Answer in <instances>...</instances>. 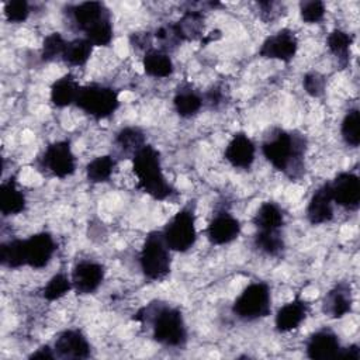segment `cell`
<instances>
[{"label": "cell", "instance_id": "3", "mask_svg": "<svg viewBox=\"0 0 360 360\" xmlns=\"http://www.w3.org/2000/svg\"><path fill=\"white\" fill-rule=\"evenodd\" d=\"M132 172L138 179L136 187L149 197L165 201L174 194V188L163 174L160 153L152 145L146 143L132 156Z\"/></svg>", "mask_w": 360, "mask_h": 360}, {"label": "cell", "instance_id": "21", "mask_svg": "<svg viewBox=\"0 0 360 360\" xmlns=\"http://www.w3.org/2000/svg\"><path fill=\"white\" fill-rule=\"evenodd\" d=\"M80 87L82 86L79 84L76 77L70 73L56 79L51 86V94H49L51 103L58 108H63L75 104L77 100Z\"/></svg>", "mask_w": 360, "mask_h": 360}, {"label": "cell", "instance_id": "15", "mask_svg": "<svg viewBox=\"0 0 360 360\" xmlns=\"http://www.w3.org/2000/svg\"><path fill=\"white\" fill-rule=\"evenodd\" d=\"M24 242H25L27 266L32 269L45 267L51 262L56 250L55 239L49 232L34 233L28 239H24Z\"/></svg>", "mask_w": 360, "mask_h": 360}, {"label": "cell", "instance_id": "10", "mask_svg": "<svg viewBox=\"0 0 360 360\" xmlns=\"http://www.w3.org/2000/svg\"><path fill=\"white\" fill-rule=\"evenodd\" d=\"M105 276L104 266L94 260H80L72 269V285L73 290L80 295H87L101 285Z\"/></svg>", "mask_w": 360, "mask_h": 360}, {"label": "cell", "instance_id": "25", "mask_svg": "<svg viewBox=\"0 0 360 360\" xmlns=\"http://www.w3.org/2000/svg\"><path fill=\"white\" fill-rule=\"evenodd\" d=\"M202 105V96L198 94L190 84H181L177 87L173 97V107L180 117L190 118L195 115Z\"/></svg>", "mask_w": 360, "mask_h": 360}, {"label": "cell", "instance_id": "24", "mask_svg": "<svg viewBox=\"0 0 360 360\" xmlns=\"http://www.w3.org/2000/svg\"><path fill=\"white\" fill-rule=\"evenodd\" d=\"M257 231H280L284 225V212L277 202L264 201L252 218Z\"/></svg>", "mask_w": 360, "mask_h": 360}, {"label": "cell", "instance_id": "13", "mask_svg": "<svg viewBox=\"0 0 360 360\" xmlns=\"http://www.w3.org/2000/svg\"><path fill=\"white\" fill-rule=\"evenodd\" d=\"M68 15L72 20V24L83 34L98 22L111 18L110 10L101 1H83L70 6L68 8Z\"/></svg>", "mask_w": 360, "mask_h": 360}, {"label": "cell", "instance_id": "20", "mask_svg": "<svg viewBox=\"0 0 360 360\" xmlns=\"http://www.w3.org/2000/svg\"><path fill=\"white\" fill-rule=\"evenodd\" d=\"M353 308L352 287L347 283H338L330 288L322 302L323 312L332 319H340L345 315L350 314Z\"/></svg>", "mask_w": 360, "mask_h": 360}, {"label": "cell", "instance_id": "36", "mask_svg": "<svg viewBox=\"0 0 360 360\" xmlns=\"http://www.w3.org/2000/svg\"><path fill=\"white\" fill-rule=\"evenodd\" d=\"M155 39L159 42L162 51L167 52V51H173L176 49L180 44H181V39L174 28V24H166V25H160L159 28L155 30V34H153Z\"/></svg>", "mask_w": 360, "mask_h": 360}, {"label": "cell", "instance_id": "44", "mask_svg": "<svg viewBox=\"0 0 360 360\" xmlns=\"http://www.w3.org/2000/svg\"><path fill=\"white\" fill-rule=\"evenodd\" d=\"M28 357L30 359H42V360H45V359H55L56 356H55L53 349H51L48 345H45V346H41L39 349H37L35 352H32Z\"/></svg>", "mask_w": 360, "mask_h": 360}, {"label": "cell", "instance_id": "34", "mask_svg": "<svg viewBox=\"0 0 360 360\" xmlns=\"http://www.w3.org/2000/svg\"><path fill=\"white\" fill-rule=\"evenodd\" d=\"M73 288L72 280L65 273L53 274L42 290V295L46 301H58L65 297Z\"/></svg>", "mask_w": 360, "mask_h": 360}, {"label": "cell", "instance_id": "14", "mask_svg": "<svg viewBox=\"0 0 360 360\" xmlns=\"http://www.w3.org/2000/svg\"><path fill=\"white\" fill-rule=\"evenodd\" d=\"M240 233V222L226 210L214 214L205 229L207 239L212 245H226L233 242Z\"/></svg>", "mask_w": 360, "mask_h": 360}, {"label": "cell", "instance_id": "1", "mask_svg": "<svg viewBox=\"0 0 360 360\" xmlns=\"http://www.w3.org/2000/svg\"><path fill=\"white\" fill-rule=\"evenodd\" d=\"M262 153L276 170L297 180L305 172L307 138L298 131L273 128L262 142Z\"/></svg>", "mask_w": 360, "mask_h": 360}, {"label": "cell", "instance_id": "8", "mask_svg": "<svg viewBox=\"0 0 360 360\" xmlns=\"http://www.w3.org/2000/svg\"><path fill=\"white\" fill-rule=\"evenodd\" d=\"M39 167L58 179H66L76 172V158L69 141H55L39 156Z\"/></svg>", "mask_w": 360, "mask_h": 360}, {"label": "cell", "instance_id": "41", "mask_svg": "<svg viewBox=\"0 0 360 360\" xmlns=\"http://www.w3.org/2000/svg\"><path fill=\"white\" fill-rule=\"evenodd\" d=\"M257 6L260 8V17L264 21H273L278 18L284 7L281 3H277V1H259Z\"/></svg>", "mask_w": 360, "mask_h": 360}, {"label": "cell", "instance_id": "6", "mask_svg": "<svg viewBox=\"0 0 360 360\" xmlns=\"http://www.w3.org/2000/svg\"><path fill=\"white\" fill-rule=\"evenodd\" d=\"M75 104L94 120H104L118 110L120 98L117 90L112 87L100 83H90L80 87Z\"/></svg>", "mask_w": 360, "mask_h": 360}, {"label": "cell", "instance_id": "33", "mask_svg": "<svg viewBox=\"0 0 360 360\" xmlns=\"http://www.w3.org/2000/svg\"><path fill=\"white\" fill-rule=\"evenodd\" d=\"M340 135L347 146L357 148L360 145V111L359 108H350L346 111L342 124Z\"/></svg>", "mask_w": 360, "mask_h": 360}, {"label": "cell", "instance_id": "11", "mask_svg": "<svg viewBox=\"0 0 360 360\" xmlns=\"http://www.w3.org/2000/svg\"><path fill=\"white\" fill-rule=\"evenodd\" d=\"M333 202L346 208L357 210L360 205V179L352 172L339 173L330 183Z\"/></svg>", "mask_w": 360, "mask_h": 360}, {"label": "cell", "instance_id": "42", "mask_svg": "<svg viewBox=\"0 0 360 360\" xmlns=\"http://www.w3.org/2000/svg\"><path fill=\"white\" fill-rule=\"evenodd\" d=\"M338 359H349V360H360V349L357 345H350L349 347H342Z\"/></svg>", "mask_w": 360, "mask_h": 360}, {"label": "cell", "instance_id": "40", "mask_svg": "<svg viewBox=\"0 0 360 360\" xmlns=\"http://www.w3.org/2000/svg\"><path fill=\"white\" fill-rule=\"evenodd\" d=\"M225 90L221 86H214L211 87L202 97V103L207 104L211 110H218L225 104Z\"/></svg>", "mask_w": 360, "mask_h": 360}, {"label": "cell", "instance_id": "5", "mask_svg": "<svg viewBox=\"0 0 360 360\" xmlns=\"http://www.w3.org/2000/svg\"><path fill=\"white\" fill-rule=\"evenodd\" d=\"M271 311V291L267 283L255 281L246 285L232 304V312L242 321L266 318Z\"/></svg>", "mask_w": 360, "mask_h": 360}, {"label": "cell", "instance_id": "4", "mask_svg": "<svg viewBox=\"0 0 360 360\" xmlns=\"http://www.w3.org/2000/svg\"><path fill=\"white\" fill-rule=\"evenodd\" d=\"M139 267L145 278L150 281H160L169 276L172 256L162 231H152L145 238L139 253Z\"/></svg>", "mask_w": 360, "mask_h": 360}, {"label": "cell", "instance_id": "23", "mask_svg": "<svg viewBox=\"0 0 360 360\" xmlns=\"http://www.w3.org/2000/svg\"><path fill=\"white\" fill-rule=\"evenodd\" d=\"M142 68L148 76L156 79L169 77L174 70L173 60L169 53L159 48H150L145 52L142 59Z\"/></svg>", "mask_w": 360, "mask_h": 360}, {"label": "cell", "instance_id": "32", "mask_svg": "<svg viewBox=\"0 0 360 360\" xmlns=\"http://www.w3.org/2000/svg\"><path fill=\"white\" fill-rule=\"evenodd\" d=\"M115 158L111 155L97 156L90 160L86 166V177L90 183H104L108 181L114 169H115Z\"/></svg>", "mask_w": 360, "mask_h": 360}, {"label": "cell", "instance_id": "43", "mask_svg": "<svg viewBox=\"0 0 360 360\" xmlns=\"http://www.w3.org/2000/svg\"><path fill=\"white\" fill-rule=\"evenodd\" d=\"M131 44L135 46H142V48H145V45L148 46V49H150V35H149V32H134L132 35H131Z\"/></svg>", "mask_w": 360, "mask_h": 360}, {"label": "cell", "instance_id": "38", "mask_svg": "<svg viewBox=\"0 0 360 360\" xmlns=\"http://www.w3.org/2000/svg\"><path fill=\"white\" fill-rule=\"evenodd\" d=\"M30 15V4L25 0H10L4 3V17L8 22H24Z\"/></svg>", "mask_w": 360, "mask_h": 360}, {"label": "cell", "instance_id": "37", "mask_svg": "<svg viewBox=\"0 0 360 360\" xmlns=\"http://www.w3.org/2000/svg\"><path fill=\"white\" fill-rule=\"evenodd\" d=\"M325 4L321 0H307L300 3L301 20L307 24H318L325 17Z\"/></svg>", "mask_w": 360, "mask_h": 360}, {"label": "cell", "instance_id": "27", "mask_svg": "<svg viewBox=\"0 0 360 360\" xmlns=\"http://www.w3.org/2000/svg\"><path fill=\"white\" fill-rule=\"evenodd\" d=\"M173 24L181 42L195 41L204 37V14L198 10L186 11L180 20Z\"/></svg>", "mask_w": 360, "mask_h": 360}, {"label": "cell", "instance_id": "26", "mask_svg": "<svg viewBox=\"0 0 360 360\" xmlns=\"http://www.w3.org/2000/svg\"><path fill=\"white\" fill-rule=\"evenodd\" d=\"M353 34L339 28H335L326 37V46L329 52L338 59V63L342 69L347 68L350 62V48L353 45Z\"/></svg>", "mask_w": 360, "mask_h": 360}, {"label": "cell", "instance_id": "29", "mask_svg": "<svg viewBox=\"0 0 360 360\" xmlns=\"http://www.w3.org/2000/svg\"><path fill=\"white\" fill-rule=\"evenodd\" d=\"M0 263L7 269L27 266L24 239H11L0 245Z\"/></svg>", "mask_w": 360, "mask_h": 360}, {"label": "cell", "instance_id": "16", "mask_svg": "<svg viewBox=\"0 0 360 360\" xmlns=\"http://www.w3.org/2000/svg\"><path fill=\"white\" fill-rule=\"evenodd\" d=\"M224 158L235 169H249L256 158V146L245 132H236L225 146Z\"/></svg>", "mask_w": 360, "mask_h": 360}, {"label": "cell", "instance_id": "7", "mask_svg": "<svg viewBox=\"0 0 360 360\" xmlns=\"http://www.w3.org/2000/svg\"><path fill=\"white\" fill-rule=\"evenodd\" d=\"M162 235L169 249L173 252H187L197 240L195 215L191 205L177 211L162 229Z\"/></svg>", "mask_w": 360, "mask_h": 360}, {"label": "cell", "instance_id": "17", "mask_svg": "<svg viewBox=\"0 0 360 360\" xmlns=\"http://www.w3.org/2000/svg\"><path fill=\"white\" fill-rule=\"evenodd\" d=\"M342 346L338 335L330 329H319L312 333L305 345L307 356L312 360L336 359Z\"/></svg>", "mask_w": 360, "mask_h": 360}, {"label": "cell", "instance_id": "9", "mask_svg": "<svg viewBox=\"0 0 360 360\" xmlns=\"http://www.w3.org/2000/svg\"><path fill=\"white\" fill-rule=\"evenodd\" d=\"M298 51V39L294 31L283 28L269 35L260 45L259 55L266 59H276L288 63Z\"/></svg>", "mask_w": 360, "mask_h": 360}, {"label": "cell", "instance_id": "30", "mask_svg": "<svg viewBox=\"0 0 360 360\" xmlns=\"http://www.w3.org/2000/svg\"><path fill=\"white\" fill-rule=\"evenodd\" d=\"M93 53V44L86 38L68 41L62 60L69 66H84Z\"/></svg>", "mask_w": 360, "mask_h": 360}, {"label": "cell", "instance_id": "19", "mask_svg": "<svg viewBox=\"0 0 360 360\" xmlns=\"http://www.w3.org/2000/svg\"><path fill=\"white\" fill-rule=\"evenodd\" d=\"M307 219L312 225H322L333 218V198L329 183H323L311 195L307 205Z\"/></svg>", "mask_w": 360, "mask_h": 360}, {"label": "cell", "instance_id": "22", "mask_svg": "<svg viewBox=\"0 0 360 360\" xmlns=\"http://www.w3.org/2000/svg\"><path fill=\"white\" fill-rule=\"evenodd\" d=\"M27 207L24 193L18 188L14 177L4 180L0 186V211L4 217L17 215Z\"/></svg>", "mask_w": 360, "mask_h": 360}, {"label": "cell", "instance_id": "2", "mask_svg": "<svg viewBox=\"0 0 360 360\" xmlns=\"http://www.w3.org/2000/svg\"><path fill=\"white\" fill-rule=\"evenodd\" d=\"M134 321L149 325L152 338L166 347H181L187 342V326L179 308L165 302L153 301L142 307Z\"/></svg>", "mask_w": 360, "mask_h": 360}, {"label": "cell", "instance_id": "39", "mask_svg": "<svg viewBox=\"0 0 360 360\" xmlns=\"http://www.w3.org/2000/svg\"><path fill=\"white\" fill-rule=\"evenodd\" d=\"M302 87L311 97H321L326 89V79L319 72H308L302 77Z\"/></svg>", "mask_w": 360, "mask_h": 360}, {"label": "cell", "instance_id": "18", "mask_svg": "<svg viewBox=\"0 0 360 360\" xmlns=\"http://www.w3.org/2000/svg\"><path fill=\"white\" fill-rule=\"evenodd\" d=\"M308 314L309 304L297 295L294 300L278 308L274 318V326L281 333L295 330L302 325Z\"/></svg>", "mask_w": 360, "mask_h": 360}, {"label": "cell", "instance_id": "12", "mask_svg": "<svg viewBox=\"0 0 360 360\" xmlns=\"http://www.w3.org/2000/svg\"><path fill=\"white\" fill-rule=\"evenodd\" d=\"M55 356L59 359H87L91 347L87 338L79 329H66L60 332L53 342Z\"/></svg>", "mask_w": 360, "mask_h": 360}, {"label": "cell", "instance_id": "28", "mask_svg": "<svg viewBox=\"0 0 360 360\" xmlns=\"http://www.w3.org/2000/svg\"><path fill=\"white\" fill-rule=\"evenodd\" d=\"M114 143L121 155L132 158L141 148L146 145V136L145 132L138 127H124L117 132Z\"/></svg>", "mask_w": 360, "mask_h": 360}, {"label": "cell", "instance_id": "35", "mask_svg": "<svg viewBox=\"0 0 360 360\" xmlns=\"http://www.w3.org/2000/svg\"><path fill=\"white\" fill-rule=\"evenodd\" d=\"M68 41L59 32H52L44 38L42 49H41V59L44 62H52L58 58L62 59V55L66 49Z\"/></svg>", "mask_w": 360, "mask_h": 360}, {"label": "cell", "instance_id": "45", "mask_svg": "<svg viewBox=\"0 0 360 360\" xmlns=\"http://www.w3.org/2000/svg\"><path fill=\"white\" fill-rule=\"evenodd\" d=\"M222 37V34H221V31L219 30H215V31H211L210 34H207L205 37H202L201 38V44H210V42H214V41H218L219 38Z\"/></svg>", "mask_w": 360, "mask_h": 360}, {"label": "cell", "instance_id": "31", "mask_svg": "<svg viewBox=\"0 0 360 360\" xmlns=\"http://www.w3.org/2000/svg\"><path fill=\"white\" fill-rule=\"evenodd\" d=\"M255 248L271 257H278L285 249L284 239L280 231H257L253 238Z\"/></svg>", "mask_w": 360, "mask_h": 360}]
</instances>
